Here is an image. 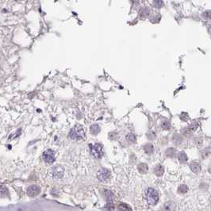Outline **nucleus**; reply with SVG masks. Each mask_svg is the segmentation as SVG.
<instances>
[{
  "instance_id": "f257e3e1",
  "label": "nucleus",
  "mask_w": 211,
  "mask_h": 211,
  "mask_svg": "<svg viewBox=\"0 0 211 211\" xmlns=\"http://www.w3.org/2000/svg\"><path fill=\"white\" fill-rule=\"evenodd\" d=\"M145 197H146L147 203L149 205H156L159 200V194L153 188H148L147 190Z\"/></svg>"
},
{
  "instance_id": "f03ea898",
  "label": "nucleus",
  "mask_w": 211,
  "mask_h": 211,
  "mask_svg": "<svg viewBox=\"0 0 211 211\" xmlns=\"http://www.w3.org/2000/svg\"><path fill=\"white\" fill-rule=\"evenodd\" d=\"M69 137L72 140H75V141L83 139L84 137V130L82 126H75L70 132Z\"/></svg>"
},
{
  "instance_id": "7ed1b4c3",
  "label": "nucleus",
  "mask_w": 211,
  "mask_h": 211,
  "mask_svg": "<svg viewBox=\"0 0 211 211\" xmlns=\"http://www.w3.org/2000/svg\"><path fill=\"white\" fill-rule=\"evenodd\" d=\"M90 148H91V154L95 159H100L103 156V146L99 144H95V145H90Z\"/></svg>"
},
{
  "instance_id": "20e7f679",
  "label": "nucleus",
  "mask_w": 211,
  "mask_h": 211,
  "mask_svg": "<svg viewBox=\"0 0 211 211\" xmlns=\"http://www.w3.org/2000/svg\"><path fill=\"white\" fill-rule=\"evenodd\" d=\"M64 173H65V169L60 165L55 166L51 169V174H52V178L56 179V180L62 178L64 175Z\"/></svg>"
},
{
  "instance_id": "39448f33",
  "label": "nucleus",
  "mask_w": 211,
  "mask_h": 211,
  "mask_svg": "<svg viewBox=\"0 0 211 211\" xmlns=\"http://www.w3.org/2000/svg\"><path fill=\"white\" fill-rule=\"evenodd\" d=\"M42 157H43L44 161L47 163V164H52L56 160V158H55V152L52 149H47V150L43 152Z\"/></svg>"
},
{
  "instance_id": "423d86ee",
  "label": "nucleus",
  "mask_w": 211,
  "mask_h": 211,
  "mask_svg": "<svg viewBox=\"0 0 211 211\" xmlns=\"http://www.w3.org/2000/svg\"><path fill=\"white\" fill-rule=\"evenodd\" d=\"M97 177H98V180L102 182L107 181V180H109L110 177V172L109 170L106 169V168H102L98 171V174H97Z\"/></svg>"
},
{
  "instance_id": "0eeeda50",
  "label": "nucleus",
  "mask_w": 211,
  "mask_h": 211,
  "mask_svg": "<svg viewBox=\"0 0 211 211\" xmlns=\"http://www.w3.org/2000/svg\"><path fill=\"white\" fill-rule=\"evenodd\" d=\"M26 193L28 194L30 197H36L40 193V188H39L38 186L37 185H31L27 188V190H26Z\"/></svg>"
},
{
  "instance_id": "6e6552de",
  "label": "nucleus",
  "mask_w": 211,
  "mask_h": 211,
  "mask_svg": "<svg viewBox=\"0 0 211 211\" xmlns=\"http://www.w3.org/2000/svg\"><path fill=\"white\" fill-rule=\"evenodd\" d=\"M190 169H191V171H193V172L194 173H199V171H200L201 170V166H200V164L198 162H196V161H194V162H192L191 164H190Z\"/></svg>"
},
{
  "instance_id": "1a4fd4ad",
  "label": "nucleus",
  "mask_w": 211,
  "mask_h": 211,
  "mask_svg": "<svg viewBox=\"0 0 211 211\" xmlns=\"http://www.w3.org/2000/svg\"><path fill=\"white\" fill-rule=\"evenodd\" d=\"M154 172L156 175L157 176H161L163 175L164 172V168L162 165L161 164H158V165L156 166V168H154Z\"/></svg>"
},
{
  "instance_id": "9d476101",
  "label": "nucleus",
  "mask_w": 211,
  "mask_h": 211,
  "mask_svg": "<svg viewBox=\"0 0 211 211\" xmlns=\"http://www.w3.org/2000/svg\"><path fill=\"white\" fill-rule=\"evenodd\" d=\"M178 158L180 162L182 163V164H184V163L187 161V156L184 152H180V154H179Z\"/></svg>"
},
{
  "instance_id": "9b49d317",
  "label": "nucleus",
  "mask_w": 211,
  "mask_h": 211,
  "mask_svg": "<svg viewBox=\"0 0 211 211\" xmlns=\"http://www.w3.org/2000/svg\"><path fill=\"white\" fill-rule=\"evenodd\" d=\"M90 131H91V134L97 135L100 132L99 126H98V125H93V126H91Z\"/></svg>"
},
{
  "instance_id": "f8f14e48",
  "label": "nucleus",
  "mask_w": 211,
  "mask_h": 211,
  "mask_svg": "<svg viewBox=\"0 0 211 211\" xmlns=\"http://www.w3.org/2000/svg\"><path fill=\"white\" fill-rule=\"evenodd\" d=\"M148 167L146 164H141L138 165V171H139L141 173L145 174V173L148 171Z\"/></svg>"
},
{
  "instance_id": "ddd939ff",
  "label": "nucleus",
  "mask_w": 211,
  "mask_h": 211,
  "mask_svg": "<svg viewBox=\"0 0 211 211\" xmlns=\"http://www.w3.org/2000/svg\"><path fill=\"white\" fill-rule=\"evenodd\" d=\"M118 211H132V209L128 205L125 204V203H122L118 206Z\"/></svg>"
},
{
  "instance_id": "4468645a",
  "label": "nucleus",
  "mask_w": 211,
  "mask_h": 211,
  "mask_svg": "<svg viewBox=\"0 0 211 211\" xmlns=\"http://www.w3.org/2000/svg\"><path fill=\"white\" fill-rule=\"evenodd\" d=\"M144 149H145V151L147 152V153L152 154V152H153L154 148H153V146H152V145H151V144H148V145H146L145 147H144Z\"/></svg>"
},
{
  "instance_id": "2eb2a0df",
  "label": "nucleus",
  "mask_w": 211,
  "mask_h": 211,
  "mask_svg": "<svg viewBox=\"0 0 211 211\" xmlns=\"http://www.w3.org/2000/svg\"><path fill=\"white\" fill-rule=\"evenodd\" d=\"M7 193H8V190H7V187H5L4 186H0V198L7 196Z\"/></svg>"
},
{
  "instance_id": "dca6fc26",
  "label": "nucleus",
  "mask_w": 211,
  "mask_h": 211,
  "mask_svg": "<svg viewBox=\"0 0 211 211\" xmlns=\"http://www.w3.org/2000/svg\"><path fill=\"white\" fill-rule=\"evenodd\" d=\"M187 190H188V187H187V185H184V184L180 185L178 188V191L180 192V193H182V194H185V193H187Z\"/></svg>"
},
{
  "instance_id": "f3484780",
  "label": "nucleus",
  "mask_w": 211,
  "mask_h": 211,
  "mask_svg": "<svg viewBox=\"0 0 211 211\" xmlns=\"http://www.w3.org/2000/svg\"><path fill=\"white\" fill-rule=\"evenodd\" d=\"M175 205L173 203H168L166 204L165 207H164V211H173L174 210Z\"/></svg>"
},
{
  "instance_id": "a211bd4d",
  "label": "nucleus",
  "mask_w": 211,
  "mask_h": 211,
  "mask_svg": "<svg viewBox=\"0 0 211 211\" xmlns=\"http://www.w3.org/2000/svg\"><path fill=\"white\" fill-rule=\"evenodd\" d=\"M149 11H150V10H149V8H148V7L143 8L141 10V16L143 17H146L149 14Z\"/></svg>"
},
{
  "instance_id": "6ab92c4d",
  "label": "nucleus",
  "mask_w": 211,
  "mask_h": 211,
  "mask_svg": "<svg viewBox=\"0 0 211 211\" xmlns=\"http://www.w3.org/2000/svg\"><path fill=\"white\" fill-rule=\"evenodd\" d=\"M126 139H127V141H129L130 142L136 141V137H135V135L133 134V133H129V134H128L127 137H126Z\"/></svg>"
},
{
  "instance_id": "aec40b11",
  "label": "nucleus",
  "mask_w": 211,
  "mask_h": 211,
  "mask_svg": "<svg viewBox=\"0 0 211 211\" xmlns=\"http://www.w3.org/2000/svg\"><path fill=\"white\" fill-rule=\"evenodd\" d=\"M154 7H156V8H161L164 5V2L162 1H159V0H156V1H154L153 2Z\"/></svg>"
},
{
  "instance_id": "412c9836",
  "label": "nucleus",
  "mask_w": 211,
  "mask_h": 211,
  "mask_svg": "<svg viewBox=\"0 0 211 211\" xmlns=\"http://www.w3.org/2000/svg\"><path fill=\"white\" fill-rule=\"evenodd\" d=\"M198 126H199V125H198L197 123H195V124H192L191 126H189V128H188L189 132H190V133H192V132H194V131L196 129H197Z\"/></svg>"
},
{
  "instance_id": "4be33fe9",
  "label": "nucleus",
  "mask_w": 211,
  "mask_h": 211,
  "mask_svg": "<svg viewBox=\"0 0 211 211\" xmlns=\"http://www.w3.org/2000/svg\"><path fill=\"white\" fill-rule=\"evenodd\" d=\"M162 128L164 129H170V123L168 122H163Z\"/></svg>"
},
{
  "instance_id": "5701e85b",
  "label": "nucleus",
  "mask_w": 211,
  "mask_h": 211,
  "mask_svg": "<svg viewBox=\"0 0 211 211\" xmlns=\"http://www.w3.org/2000/svg\"><path fill=\"white\" fill-rule=\"evenodd\" d=\"M166 154H167V156H175V149H172V152H171V148H169V149H168L167 150V152H166Z\"/></svg>"
}]
</instances>
